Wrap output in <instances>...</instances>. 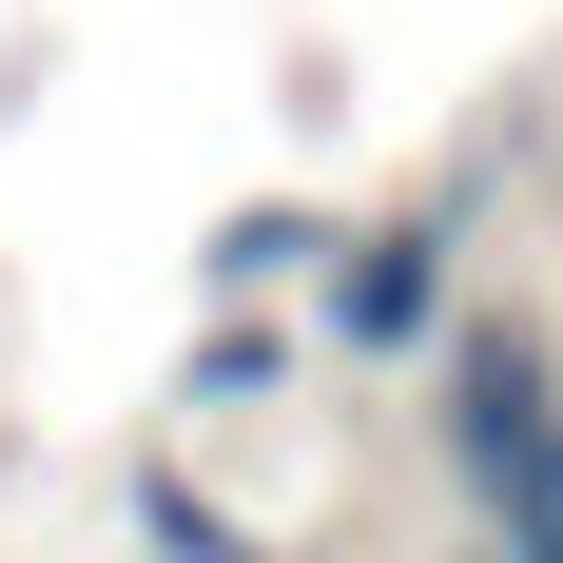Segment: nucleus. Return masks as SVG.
Returning a JSON list of instances; mask_svg holds the SVG:
<instances>
[{
	"mask_svg": "<svg viewBox=\"0 0 563 563\" xmlns=\"http://www.w3.org/2000/svg\"><path fill=\"white\" fill-rule=\"evenodd\" d=\"M136 544H156V563H253V525L195 506V486H136Z\"/></svg>",
	"mask_w": 563,
	"mask_h": 563,
	"instance_id": "3",
	"label": "nucleus"
},
{
	"mask_svg": "<svg viewBox=\"0 0 563 563\" xmlns=\"http://www.w3.org/2000/svg\"><path fill=\"white\" fill-rule=\"evenodd\" d=\"M428 291H448V233H369V253L331 273V331H350V350H408Z\"/></svg>",
	"mask_w": 563,
	"mask_h": 563,
	"instance_id": "1",
	"label": "nucleus"
},
{
	"mask_svg": "<svg viewBox=\"0 0 563 563\" xmlns=\"http://www.w3.org/2000/svg\"><path fill=\"white\" fill-rule=\"evenodd\" d=\"M253 389H291V350L233 311V331H195V408H253Z\"/></svg>",
	"mask_w": 563,
	"mask_h": 563,
	"instance_id": "4",
	"label": "nucleus"
},
{
	"mask_svg": "<svg viewBox=\"0 0 563 563\" xmlns=\"http://www.w3.org/2000/svg\"><path fill=\"white\" fill-rule=\"evenodd\" d=\"M466 486L506 506V563H563V408H544V428H506V448L466 466Z\"/></svg>",
	"mask_w": 563,
	"mask_h": 563,
	"instance_id": "2",
	"label": "nucleus"
}]
</instances>
